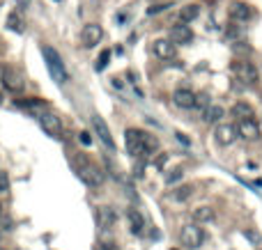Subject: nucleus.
Segmentation results:
<instances>
[{
  "label": "nucleus",
  "instance_id": "f257e3e1",
  "mask_svg": "<svg viewBox=\"0 0 262 250\" xmlns=\"http://www.w3.org/2000/svg\"><path fill=\"white\" fill-rule=\"evenodd\" d=\"M42 55H44V60H46V67H49V74L53 76V80H55L58 85H65V83L69 80V74L65 69V62H62L60 53L55 51V48H51V46H44Z\"/></svg>",
  "mask_w": 262,
  "mask_h": 250
},
{
  "label": "nucleus",
  "instance_id": "f03ea898",
  "mask_svg": "<svg viewBox=\"0 0 262 250\" xmlns=\"http://www.w3.org/2000/svg\"><path fill=\"white\" fill-rule=\"evenodd\" d=\"M74 165H76L79 177L85 181L87 186H101V184H104V172L99 170V165L90 163V161H85V158H79Z\"/></svg>",
  "mask_w": 262,
  "mask_h": 250
},
{
  "label": "nucleus",
  "instance_id": "7ed1b4c3",
  "mask_svg": "<svg viewBox=\"0 0 262 250\" xmlns=\"http://www.w3.org/2000/svg\"><path fill=\"white\" fill-rule=\"evenodd\" d=\"M230 71H232V76L237 78V80H242V83H248V85H253V83H258V69L253 67V62H248L244 58V60H235L232 64H230Z\"/></svg>",
  "mask_w": 262,
  "mask_h": 250
},
{
  "label": "nucleus",
  "instance_id": "20e7f679",
  "mask_svg": "<svg viewBox=\"0 0 262 250\" xmlns=\"http://www.w3.org/2000/svg\"><path fill=\"white\" fill-rule=\"evenodd\" d=\"M180 241H182L184 248L196 250V248H200L202 241H205V232H202V230L196 223L184 225L182 230H180Z\"/></svg>",
  "mask_w": 262,
  "mask_h": 250
},
{
  "label": "nucleus",
  "instance_id": "39448f33",
  "mask_svg": "<svg viewBox=\"0 0 262 250\" xmlns=\"http://www.w3.org/2000/svg\"><path fill=\"white\" fill-rule=\"evenodd\" d=\"M39 126L44 129L46 136H51V138H62V122L58 115H53V112H39Z\"/></svg>",
  "mask_w": 262,
  "mask_h": 250
},
{
  "label": "nucleus",
  "instance_id": "423d86ee",
  "mask_svg": "<svg viewBox=\"0 0 262 250\" xmlns=\"http://www.w3.org/2000/svg\"><path fill=\"white\" fill-rule=\"evenodd\" d=\"M143 138H145V131H140V129H127V131H124L127 152H129L131 156H138V158H143Z\"/></svg>",
  "mask_w": 262,
  "mask_h": 250
},
{
  "label": "nucleus",
  "instance_id": "0eeeda50",
  "mask_svg": "<svg viewBox=\"0 0 262 250\" xmlns=\"http://www.w3.org/2000/svg\"><path fill=\"white\" fill-rule=\"evenodd\" d=\"M214 138H216L218 145H232L237 138H239V133H237V126L235 124H228V122H223V124H218L216 131H214Z\"/></svg>",
  "mask_w": 262,
  "mask_h": 250
},
{
  "label": "nucleus",
  "instance_id": "6e6552de",
  "mask_svg": "<svg viewBox=\"0 0 262 250\" xmlns=\"http://www.w3.org/2000/svg\"><path fill=\"white\" fill-rule=\"evenodd\" d=\"M237 133H239V138H244V140H260V126L255 124L253 117L239 120V124H237Z\"/></svg>",
  "mask_w": 262,
  "mask_h": 250
},
{
  "label": "nucleus",
  "instance_id": "1a4fd4ad",
  "mask_svg": "<svg viewBox=\"0 0 262 250\" xmlns=\"http://www.w3.org/2000/svg\"><path fill=\"white\" fill-rule=\"evenodd\" d=\"M170 42L177 44V46H186V44L193 42V32L186 23H177V26H170Z\"/></svg>",
  "mask_w": 262,
  "mask_h": 250
},
{
  "label": "nucleus",
  "instance_id": "9d476101",
  "mask_svg": "<svg viewBox=\"0 0 262 250\" xmlns=\"http://www.w3.org/2000/svg\"><path fill=\"white\" fill-rule=\"evenodd\" d=\"M101 37H104L101 26H97V23H87V26L83 28V32H81V42H83L85 48H92V46H97V44L101 42Z\"/></svg>",
  "mask_w": 262,
  "mask_h": 250
},
{
  "label": "nucleus",
  "instance_id": "9b49d317",
  "mask_svg": "<svg viewBox=\"0 0 262 250\" xmlns=\"http://www.w3.org/2000/svg\"><path fill=\"white\" fill-rule=\"evenodd\" d=\"M92 129H95L99 140H101L108 149H115V140H113V136H111V129H108V124L104 122V117L95 115V117H92Z\"/></svg>",
  "mask_w": 262,
  "mask_h": 250
},
{
  "label": "nucleus",
  "instance_id": "f8f14e48",
  "mask_svg": "<svg viewBox=\"0 0 262 250\" xmlns=\"http://www.w3.org/2000/svg\"><path fill=\"white\" fill-rule=\"evenodd\" d=\"M97 223H99L101 230H111V227H115V223H117L115 209L113 207H99L97 209Z\"/></svg>",
  "mask_w": 262,
  "mask_h": 250
},
{
  "label": "nucleus",
  "instance_id": "ddd939ff",
  "mask_svg": "<svg viewBox=\"0 0 262 250\" xmlns=\"http://www.w3.org/2000/svg\"><path fill=\"white\" fill-rule=\"evenodd\" d=\"M2 85H5V90L16 94V92L23 90V80L14 69H2Z\"/></svg>",
  "mask_w": 262,
  "mask_h": 250
},
{
  "label": "nucleus",
  "instance_id": "4468645a",
  "mask_svg": "<svg viewBox=\"0 0 262 250\" xmlns=\"http://www.w3.org/2000/svg\"><path fill=\"white\" fill-rule=\"evenodd\" d=\"M152 51H154V55L161 58V60H170L175 55V44L170 42V39H157V42L152 44Z\"/></svg>",
  "mask_w": 262,
  "mask_h": 250
},
{
  "label": "nucleus",
  "instance_id": "2eb2a0df",
  "mask_svg": "<svg viewBox=\"0 0 262 250\" xmlns=\"http://www.w3.org/2000/svg\"><path fill=\"white\" fill-rule=\"evenodd\" d=\"M173 101L175 106H180V108H193V104H196V94H193L191 90H175L173 94Z\"/></svg>",
  "mask_w": 262,
  "mask_h": 250
},
{
  "label": "nucleus",
  "instance_id": "dca6fc26",
  "mask_svg": "<svg viewBox=\"0 0 262 250\" xmlns=\"http://www.w3.org/2000/svg\"><path fill=\"white\" fill-rule=\"evenodd\" d=\"M230 16L235 18V21H248V18L253 16V9L246 2H232L230 5Z\"/></svg>",
  "mask_w": 262,
  "mask_h": 250
},
{
  "label": "nucleus",
  "instance_id": "f3484780",
  "mask_svg": "<svg viewBox=\"0 0 262 250\" xmlns=\"http://www.w3.org/2000/svg\"><path fill=\"white\" fill-rule=\"evenodd\" d=\"M127 218H129L131 232H133V234H143V227H145V218H143V214H140L138 209H129V211H127Z\"/></svg>",
  "mask_w": 262,
  "mask_h": 250
},
{
  "label": "nucleus",
  "instance_id": "a211bd4d",
  "mask_svg": "<svg viewBox=\"0 0 262 250\" xmlns=\"http://www.w3.org/2000/svg\"><path fill=\"white\" fill-rule=\"evenodd\" d=\"M14 106L26 108V110H39V108H46V101H42V99H14Z\"/></svg>",
  "mask_w": 262,
  "mask_h": 250
},
{
  "label": "nucleus",
  "instance_id": "6ab92c4d",
  "mask_svg": "<svg viewBox=\"0 0 262 250\" xmlns=\"http://www.w3.org/2000/svg\"><path fill=\"white\" fill-rule=\"evenodd\" d=\"M198 14H200V7H198V5H184V7L180 9V18H182L184 23H191V21H196Z\"/></svg>",
  "mask_w": 262,
  "mask_h": 250
},
{
  "label": "nucleus",
  "instance_id": "aec40b11",
  "mask_svg": "<svg viewBox=\"0 0 262 250\" xmlns=\"http://www.w3.org/2000/svg\"><path fill=\"white\" fill-rule=\"evenodd\" d=\"M230 112H232V117H239V120H244V117H253V108L246 104V101H237Z\"/></svg>",
  "mask_w": 262,
  "mask_h": 250
},
{
  "label": "nucleus",
  "instance_id": "412c9836",
  "mask_svg": "<svg viewBox=\"0 0 262 250\" xmlns=\"http://www.w3.org/2000/svg\"><path fill=\"white\" fill-rule=\"evenodd\" d=\"M223 115H226V112H223L221 106H207V108H205V115H202V120L207 122V124H212V122H218Z\"/></svg>",
  "mask_w": 262,
  "mask_h": 250
},
{
  "label": "nucleus",
  "instance_id": "4be33fe9",
  "mask_svg": "<svg viewBox=\"0 0 262 250\" xmlns=\"http://www.w3.org/2000/svg\"><path fill=\"white\" fill-rule=\"evenodd\" d=\"M193 218H196L198 223H210L212 218H214V209H212V207H198V209H193Z\"/></svg>",
  "mask_w": 262,
  "mask_h": 250
},
{
  "label": "nucleus",
  "instance_id": "5701e85b",
  "mask_svg": "<svg viewBox=\"0 0 262 250\" xmlns=\"http://www.w3.org/2000/svg\"><path fill=\"white\" fill-rule=\"evenodd\" d=\"M7 28L9 30H12V32H23V18L18 16L16 12H12V14H9V18H7Z\"/></svg>",
  "mask_w": 262,
  "mask_h": 250
},
{
  "label": "nucleus",
  "instance_id": "b1692460",
  "mask_svg": "<svg viewBox=\"0 0 262 250\" xmlns=\"http://www.w3.org/2000/svg\"><path fill=\"white\" fill-rule=\"evenodd\" d=\"M191 195H193V186H180V188L173 193V200L175 202H186Z\"/></svg>",
  "mask_w": 262,
  "mask_h": 250
},
{
  "label": "nucleus",
  "instance_id": "393cba45",
  "mask_svg": "<svg viewBox=\"0 0 262 250\" xmlns=\"http://www.w3.org/2000/svg\"><path fill=\"white\" fill-rule=\"evenodd\" d=\"M232 53H235L237 58H246V55H251V46L246 42H232Z\"/></svg>",
  "mask_w": 262,
  "mask_h": 250
},
{
  "label": "nucleus",
  "instance_id": "a878e982",
  "mask_svg": "<svg viewBox=\"0 0 262 250\" xmlns=\"http://www.w3.org/2000/svg\"><path fill=\"white\" fill-rule=\"evenodd\" d=\"M108 60H111V51L106 48V51H101V55L97 58V64H95V69H97V71H104L106 67H108Z\"/></svg>",
  "mask_w": 262,
  "mask_h": 250
},
{
  "label": "nucleus",
  "instance_id": "bb28decb",
  "mask_svg": "<svg viewBox=\"0 0 262 250\" xmlns=\"http://www.w3.org/2000/svg\"><path fill=\"white\" fill-rule=\"evenodd\" d=\"M207 106H210V94H207V92L196 94V104H193V108H207Z\"/></svg>",
  "mask_w": 262,
  "mask_h": 250
},
{
  "label": "nucleus",
  "instance_id": "cd10ccee",
  "mask_svg": "<svg viewBox=\"0 0 262 250\" xmlns=\"http://www.w3.org/2000/svg\"><path fill=\"white\" fill-rule=\"evenodd\" d=\"M182 177H184V172L180 170V168H175L173 172H168V174H166V184H177V181L182 179Z\"/></svg>",
  "mask_w": 262,
  "mask_h": 250
},
{
  "label": "nucleus",
  "instance_id": "c85d7f7f",
  "mask_svg": "<svg viewBox=\"0 0 262 250\" xmlns=\"http://www.w3.org/2000/svg\"><path fill=\"white\" fill-rule=\"evenodd\" d=\"M244 236H246V239H248L251 243H255V246H258V243H262L260 232H255V230H244Z\"/></svg>",
  "mask_w": 262,
  "mask_h": 250
},
{
  "label": "nucleus",
  "instance_id": "c756f323",
  "mask_svg": "<svg viewBox=\"0 0 262 250\" xmlns=\"http://www.w3.org/2000/svg\"><path fill=\"white\" fill-rule=\"evenodd\" d=\"M7 188H9V177H7V172L0 170V193H5Z\"/></svg>",
  "mask_w": 262,
  "mask_h": 250
},
{
  "label": "nucleus",
  "instance_id": "7c9ffc66",
  "mask_svg": "<svg viewBox=\"0 0 262 250\" xmlns=\"http://www.w3.org/2000/svg\"><path fill=\"white\" fill-rule=\"evenodd\" d=\"M170 5H154V7H149L147 9V14L149 16H154V14H159V12H164V9H168Z\"/></svg>",
  "mask_w": 262,
  "mask_h": 250
},
{
  "label": "nucleus",
  "instance_id": "2f4dec72",
  "mask_svg": "<svg viewBox=\"0 0 262 250\" xmlns=\"http://www.w3.org/2000/svg\"><path fill=\"white\" fill-rule=\"evenodd\" d=\"M166 161H168V154H159V158H157V163H154V165H157L159 170H161V168L166 165Z\"/></svg>",
  "mask_w": 262,
  "mask_h": 250
},
{
  "label": "nucleus",
  "instance_id": "473e14b6",
  "mask_svg": "<svg viewBox=\"0 0 262 250\" xmlns=\"http://www.w3.org/2000/svg\"><path fill=\"white\" fill-rule=\"evenodd\" d=\"M81 142H83V145H90V142H92V136H90L87 131H83V133H81Z\"/></svg>",
  "mask_w": 262,
  "mask_h": 250
},
{
  "label": "nucleus",
  "instance_id": "72a5a7b5",
  "mask_svg": "<svg viewBox=\"0 0 262 250\" xmlns=\"http://www.w3.org/2000/svg\"><path fill=\"white\" fill-rule=\"evenodd\" d=\"M99 250H117V246H115V243H101Z\"/></svg>",
  "mask_w": 262,
  "mask_h": 250
},
{
  "label": "nucleus",
  "instance_id": "f704fd0d",
  "mask_svg": "<svg viewBox=\"0 0 262 250\" xmlns=\"http://www.w3.org/2000/svg\"><path fill=\"white\" fill-rule=\"evenodd\" d=\"M175 136H177V140H180V142H182V145H189V138H186V136H184V133H180V131H177V133H175Z\"/></svg>",
  "mask_w": 262,
  "mask_h": 250
},
{
  "label": "nucleus",
  "instance_id": "c9c22d12",
  "mask_svg": "<svg viewBox=\"0 0 262 250\" xmlns=\"http://www.w3.org/2000/svg\"><path fill=\"white\" fill-rule=\"evenodd\" d=\"M0 101H2V96H0Z\"/></svg>",
  "mask_w": 262,
  "mask_h": 250
}]
</instances>
